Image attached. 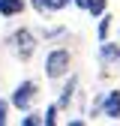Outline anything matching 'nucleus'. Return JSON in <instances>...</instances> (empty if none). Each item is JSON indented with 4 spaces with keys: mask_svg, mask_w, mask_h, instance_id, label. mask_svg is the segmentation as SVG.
Returning <instances> with one entry per match:
<instances>
[{
    "mask_svg": "<svg viewBox=\"0 0 120 126\" xmlns=\"http://www.w3.org/2000/svg\"><path fill=\"white\" fill-rule=\"evenodd\" d=\"M36 96H39V84L36 81H21L15 87V93H12V105L18 108V111H27V108L36 102Z\"/></svg>",
    "mask_w": 120,
    "mask_h": 126,
    "instance_id": "obj_3",
    "label": "nucleus"
},
{
    "mask_svg": "<svg viewBox=\"0 0 120 126\" xmlns=\"http://www.w3.org/2000/svg\"><path fill=\"white\" fill-rule=\"evenodd\" d=\"M42 123H45V126H54V123H57V102H54V105H48V111H45Z\"/></svg>",
    "mask_w": 120,
    "mask_h": 126,
    "instance_id": "obj_11",
    "label": "nucleus"
},
{
    "mask_svg": "<svg viewBox=\"0 0 120 126\" xmlns=\"http://www.w3.org/2000/svg\"><path fill=\"white\" fill-rule=\"evenodd\" d=\"M21 123H24V126H36V123H42V120H39L36 114H24V117H21Z\"/></svg>",
    "mask_w": 120,
    "mask_h": 126,
    "instance_id": "obj_13",
    "label": "nucleus"
},
{
    "mask_svg": "<svg viewBox=\"0 0 120 126\" xmlns=\"http://www.w3.org/2000/svg\"><path fill=\"white\" fill-rule=\"evenodd\" d=\"M105 6H108V0H90L87 12H90V15H96V18H99V15L105 12Z\"/></svg>",
    "mask_w": 120,
    "mask_h": 126,
    "instance_id": "obj_10",
    "label": "nucleus"
},
{
    "mask_svg": "<svg viewBox=\"0 0 120 126\" xmlns=\"http://www.w3.org/2000/svg\"><path fill=\"white\" fill-rule=\"evenodd\" d=\"M9 45H12V51L18 54L21 60H30V57L36 54V36L30 33V30H18V33H12Z\"/></svg>",
    "mask_w": 120,
    "mask_h": 126,
    "instance_id": "obj_2",
    "label": "nucleus"
},
{
    "mask_svg": "<svg viewBox=\"0 0 120 126\" xmlns=\"http://www.w3.org/2000/svg\"><path fill=\"white\" fill-rule=\"evenodd\" d=\"M108 30H111V15L102 12V15H99V39H102V42H105V36H108Z\"/></svg>",
    "mask_w": 120,
    "mask_h": 126,
    "instance_id": "obj_8",
    "label": "nucleus"
},
{
    "mask_svg": "<svg viewBox=\"0 0 120 126\" xmlns=\"http://www.w3.org/2000/svg\"><path fill=\"white\" fill-rule=\"evenodd\" d=\"M45 3V12H60V9H66L72 0H42Z\"/></svg>",
    "mask_w": 120,
    "mask_h": 126,
    "instance_id": "obj_9",
    "label": "nucleus"
},
{
    "mask_svg": "<svg viewBox=\"0 0 120 126\" xmlns=\"http://www.w3.org/2000/svg\"><path fill=\"white\" fill-rule=\"evenodd\" d=\"M99 57H102L105 63H114V60H120V45H114V42H102Z\"/></svg>",
    "mask_w": 120,
    "mask_h": 126,
    "instance_id": "obj_6",
    "label": "nucleus"
},
{
    "mask_svg": "<svg viewBox=\"0 0 120 126\" xmlns=\"http://www.w3.org/2000/svg\"><path fill=\"white\" fill-rule=\"evenodd\" d=\"M69 63H72V54H69L66 48H54L48 57H45V78L57 81L60 75L69 72Z\"/></svg>",
    "mask_w": 120,
    "mask_h": 126,
    "instance_id": "obj_1",
    "label": "nucleus"
},
{
    "mask_svg": "<svg viewBox=\"0 0 120 126\" xmlns=\"http://www.w3.org/2000/svg\"><path fill=\"white\" fill-rule=\"evenodd\" d=\"M72 3L78 6V9H87V6H90V0H72Z\"/></svg>",
    "mask_w": 120,
    "mask_h": 126,
    "instance_id": "obj_14",
    "label": "nucleus"
},
{
    "mask_svg": "<svg viewBox=\"0 0 120 126\" xmlns=\"http://www.w3.org/2000/svg\"><path fill=\"white\" fill-rule=\"evenodd\" d=\"M30 3H33V6H36L39 12H45V3H42V0H30Z\"/></svg>",
    "mask_w": 120,
    "mask_h": 126,
    "instance_id": "obj_15",
    "label": "nucleus"
},
{
    "mask_svg": "<svg viewBox=\"0 0 120 126\" xmlns=\"http://www.w3.org/2000/svg\"><path fill=\"white\" fill-rule=\"evenodd\" d=\"M102 111H105L108 120H120V90H111L102 99Z\"/></svg>",
    "mask_w": 120,
    "mask_h": 126,
    "instance_id": "obj_4",
    "label": "nucleus"
},
{
    "mask_svg": "<svg viewBox=\"0 0 120 126\" xmlns=\"http://www.w3.org/2000/svg\"><path fill=\"white\" fill-rule=\"evenodd\" d=\"M6 120H9V102H6V99H0V126H3Z\"/></svg>",
    "mask_w": 120,
    "mask_h": 126,
    "instance_id": "obj_12",
    "label": "nucleus"
},
{
    "mask_svg": "<svg viewBox=\"0 0 120 126\" xmlns=\"http://www.w3.org/2000/svg\"><path fill=\"white\" fill-rule=\"evenodd\" d=\"M75 84H78V81H75V78H69V81H66L63 93H60V99H57V108H66V105H69V99H72V93H75Z\"/></svg>",
    "mask_w": 120,
    "mask_h": 126,
    "instance_id": "obj_7",
    "label": "nucleus"
},
{
    "mask_svg": "<svg viewBox=\"0 0 120 126\" xmlns=\"http://www.w3.org/2000/svg\"><path fill=\"white\" fill-rule=\"evenodd\" d=\"M27 6V0H0V15L3 18H15V15H21Z\"/></svg>",
    "mask_w": 120,
    "mask_h": 126,
    "instance_id": "obj_5",
    "label": "nucleus"
}]
</instances>
